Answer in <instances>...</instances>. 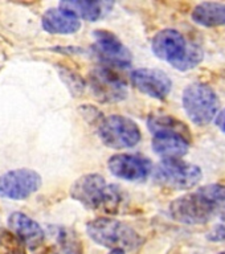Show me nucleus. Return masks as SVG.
Masks as SVG:
<instances>
[{"mask_svg": "<svg viewBox=\"0 0 225 254\" xmlns=\"http://www.w3.org/2000/svg\"><path fill=\"white\" fill-rule=\"evenodd\" d=\"M147 127L152 132V150L162 160L182 159L190 148V128L186 123L172 115L151 114L147 119Z\"/></svg>", "mask_w": 225, "mask_h": 254, "instance_id": "f257e3e1", "label": "nucleus"}, {"mask_svg": "<svg viewBox=\"0 0 225 254\" xmlns=\"http://www.w3.org/2000/svg\"><path fill=\"white\" fill-rule=\"evenodd\" d=\"M151 48L158 59L182 71L198 66L203 60L202 49L188 43L180 32L171 28L159 31L151 41Z\"/></svg>", "mask_w": 225, "mask_h": 254, "instance_id": "f03ea898", "label": "nucleus"}, {"mask_svg": "<svg viewBox=\"0 0 225 254\" xmlns=\"http://www.w3.org/2000/svg\"><path fill=\"white\" fill-rule=\"evenodd\" d=\"M71 196L87 209H103L107 213H118L122 201L118 187L106 184L98 174H87L77 179L71 187Z\"/></svg>", "mask_w": 225, "mask_h": 254, "instance_id": "7ed1b4c3", "label": "nucleus"}, {"mask_svg": "<svg viewBox=\"0 0 225 254\" xmlns=\"http://www.w3.org/2000/svg\"><path fill=\"white\" fill-rule=\"evenodd\" d=\"M87 236L101 246L113 249H135L141 237L133 228L109 217H98L86 225Z\"/></svg>", "mask_w": 225, "mask_h": 254, "instance_id": "20e7f679", "label": "nucleus"}, {"mask_svg": "<svg viewBox=\"0 0 225 254\" xmlns=\"http://www.w3.org/2000/svg\"><path fill=\"white\" fill-rule=\"evenodd\" d=\"M183 107L195 125L206 126L218 117L220 101L216 91L207 83L194 82L184 89Z\"/></svg>", "mask_w": 225, "mask_h": 254, "instance_id": "39448f33", "label": "nucleus"}, {"mask_svg": "<svg viewBox=\"0 0 225 254\" xmlns=\"http://www.w3.org/2000/svg\"><path fill=\"white\" fill-rule=\"evenodd\" d=\"M202 170L182 159H166L154 170V180L158 184L172 190H191L200 183Z\"/></svg>", "mask_w": 225, "mask_h": 254, "instance_id": "423d86ee", "label": "nucleus"}, {"mask_svg": "<svg viewBox=\"0 0 225 254\" xmlns=\"http://www.w3.org/2000/svg\"><path fill=\"white\" fill-rule=\"evenodd\" d=\"M98 135L105 146L114 150L137 146L142 136L138 125L123 115H110L103 118L98 125Z\"/></svg>", "mask_w": 225, "mask_h": 254, "instance_id": "0eeeda50", "label": "nucleus"}, {"mask_svg": "<svg viewBox=\"0 0 225 254\" xmlns=\"http://www.w3.org/2000/svg\"><path fill=\"white\" fill-rule=\"evenodd\" d=\"M219 208L206 198L200 192L184 194L175 198L170 204V216L175 221L186 225H202L207 224Z\"/></svg>", "mask_w": 225, "mask_h": 254, "instance_id": "6e6552de", "label": "nucleus"}, {"mask_svg": "<svg viewBox=\"0 0 225 254\" xmlns=\"http://www.w3.org/2000/svg\"><path fill=\"white\" fill-rule=\"evenodd\" d=\"M94 43H93V53L103 64L109 66L127 67L131 65L133 56L121 40L110 31L97 29L93 33Z\"/></svg>", "mask_w": 225, "mask_h": 254, "instance_id": "1a4fd4ad", "label": "nucleus"}, {"mask_svg": "<svg viewBox=\"0 0 225 254\" xmlns=\"http://www.w3.org/2000/svg\"><path fill=\"white\" fill-rule=\"evenodd\" d=\"M93 94L101 102H119L126 98L127 85L110 66H98L89 75Z\"/></svg>", "mask_w": 225, "mask_h": 254, "instance_id": "9d476101", "label": "nucleus"}, {"mask_svg": "<svg viewBox=\"0 0 225 254\" xmlns=\"http://www.w3.org/2000/svg\"><path fill=\"white\" fill-rule=\"evenodd\" d=\"M41 187V176L29 168L12 170L0 176V196L12 200L29 197Z\"/></svg>", "mask_w": 225, "mask_h": 254, "instance_id": "9b49d317", "label": "nucleus"}, {"mask_svg": "<svg viewBox=\"0 0 225 254\" xmlns=\"http://www.w3.org/2000/svg\"><path fill=\"white\" fill-rule=\"evenodd\" d=\"M131 82L141 93L158 101L166 99L172 89V81L164 71L150 67H141L133 71Z\"/></svg>", "mask_w": 225, "mask_h": 254, "instance_id": "f8f14e48", "label": "nucleus"}, {"mask_svg": "<svg viewBox=\"0 0 225 254\" xmlns=\"http://www.w3.org/2000/svg\"><path fill=\"white\" fill-rule=\"evenodd\" d=\"M107 167L115 178L130 182H143L151 174V162L142 155L118 154L111 156Z\"/></svg>", "mask_w": 225, "mask_h": 254, "instance_id": "ddd939ff", "label": "nucleus"}, {"mask_svg": "<svg viewBox=\"0 0 225 254\" xmlns=\"http://www.w3.org/2000/svg\"><path fill=\"white\" fill-rule=\"evenodd\" d=\"M8 225L28 249H37L44 242L45 233L43 228L27 214L13 212L8 217Z\"/></svg>", "mask_w": 225, "mask_h": 254, "instance_id": "4468645a", "label": "nucleus"}, {"mask_svg": "<svg viewBox=\"0 0 225 254\" xmlns=\"http://www.w3.org/2000/svg\"><path fill=\"white\" fill-rule=\"evenodd\" d=\"M43 28L52 35H73L81 28V21L71 11L51 8L43 15Z\"/></svg>", "mask_w": 225, "mask_h": 254, "instance_id": "2eb2a0df", "label": "nucleus"}, {"mask_svg": "<svg viewBox=\"0 0 225 254\" xmlns=\"http://www.w3.org/2000/svg\"><path fill=\"white\" fill-rule=\"evenodd\" d=\"M114 3L111 1H82V0H71V1H61L59 7L71 11L78 19L95 21L107 15L111 11Z\"/></svg>", "mask_w": 225, "mask_h": 254, "instance_id": "dca6fc26", "label": "nucleus"}, {"mask_svg": "<svg viewBox=\"0 0 225 254\" xmlns=\"http://www.w3.org/2000/svg\"><path fill=\"white\" fill-rule=\"evenodd\" d=\"M191 17L203 27H222L225 25V4L218 1L200 3L194 8Z\"/></svg>", "mask_w": 225, "mask_h": 254, "instance_id": "f3484780", "label": "nucleus"}, {"mask_svg": "<svg viewBox=\"0 0 225 254\" xmlns=\"http://www.w3.org/2000/svg\"><path fill=\"white\" fill-rule=\"evenodd\" d=\"M24 244L12 230L0 228V249L5 254H25Z\"/></svg>", "mask_w": 225, "mask_h": 254, "instance_id": "a211bd4d", "label": "nucleus"}, {"mask_svg": "<svg viewBox=\"0 0 225 254\" xmlns=\"http://www.w3.org/2000/svg\"><path fill=\"white\" fill-rule=\"evenodd\" d=\"M198 192H200L204 197L208 198L218 208L225 206V184H222V183L208 184V186L200 188Z\"/></svg>", "mask_w": 225, "mask_h": 254, "instance_id": "6ab92c4d", "label": "nucleus"}, {"mask_svg": "<svg viewBox=\"0 0 225 254\" xmlns=\"http://www.w3.org/2000/svg\"><path fill=\"white\" fill-rule=\"evenodd\" d=\"M57 242L61 248L64 254H79L78 246L79 242L75 240V234L72 232H68L67 229H61L57 234Z\"/></svg>", "mask_w": 225, "mask_h": 254, "instance_id": "aec40b11", "label": "nucleus"}, {"mask_svg": "<svg viewBox=\"0 0 225 254\" xmlns=\"http://www.w3.org/2000/svg\"><path fill=\"white\" fill-rule=\"evenodd\" d=\"M60 75L63 77L64 82L67 83L69 90L75 95L79 94L83 90V81L77 75V73H73L69 69H61L60 70Z\"/></svg>", "mask_w": 225, "mask_h": 254, "instance_id": "412c9836", "label": "nucleus"}, {"mask_svg": "<svg viewBox=\"0 0 225 254\" xmlns=\"http://www.w3.org/2000/svg\"><path fill=\"white\" fill-rule=\"evenodd\" d=\"M207 238L214 242L225 241V225H216L210 233L207 234Z\"/></svg>", "mask_w": 225, "mask_h": 254, "instance_id": "4be33fe9", "label": "nucleus"}, {"mask_svg": "<svg viewBox=\"0 0 225 254\" xmlns=\"http://www.w3.org/2000/svg\"><path fill=\"white\" fill-rule=\"evenodd\" d=\"M216 125L220 127V130L225 132V110L222 111L220 114L218 115V119H216Z\"/></svg>", "mask_w": 225, "mask_h": 254, "instance_id": "5701e85b", "label": "nucleus"}, {"mask_svg": "<svg viewBox=\"0 0 225 254\" xmlns=\"http://www.w3.org/2000/svg\"><path fill=\"white\" fill-rule=\"evenodd\" d=\"M109 254H126V252H125V250H123V249H119V248H118V249H113V250H111V252Z\"/></svg>", "mask_w": 225, "mask_h": 254, "instance_id": "b1692460", "label": "nucleus"}, {"mask_svg": "<svg viewBox=\"0 0 225 254\" xmlns=\"http://www.w3.org/2000/svg\"><path fill=\"white\" fill-rule=\"evenodd\" d=\"M219 254H225V252H223V253H219Z\"/></svg>", "mask_w": 225, "mask_h": 254, "instance_id": "393cba45", "label": "nucleus"}]
</instances>
